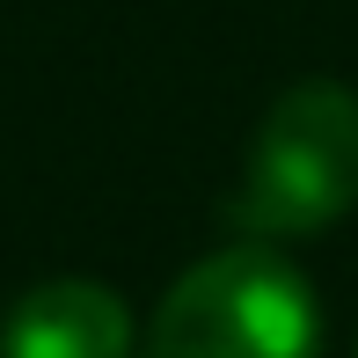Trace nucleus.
Masks as SVG:
<instances>
[{
  "label": "nucleus",
  "mask_w": 358,
  "mask_h": 358,
  "mask_svg": "<svg viewBox=\"0 0 358 358\" xmlns=\"http://www.w3.org/2000/svg\"><path fill=\"white\" fill-rule=\"evenodd\" d=\"M358 205V88L292 80L256 124L227 220L249 241H300Z\"/></svg>",
  "instance_id": "1"
},
{
  "label": "nucleus",
  "mask_w": 358,
  "mask_h": 358,
  "mask_svg": "<svg viewBox=\"0 0 358 358\" xmlns=\"http://www.w3.org/2000/svg\"><path fill=\"white\" fill-rule=\"evenodd\" d=\"M315 351H322L315 285L271 241H234L190 264L161 292L139 344V358H315Z\"/></svg>",
  "instance_id": "2"
},
{
  "label": "nucleus",
  "mask_w": 358,
  "mask_h": 358,
  "mask_svg": "<svg viewBox=\"0 0 358 358\" xmlns=\"http://www.w3.org/2000/svg\"><path fill=\"white\" fill-rule=\"evenodd\" d=\"M132 307L95 278L29 285L0 322V358H132Z\"/></svg>",
  "instance_id": "3"
}]
</instances>
